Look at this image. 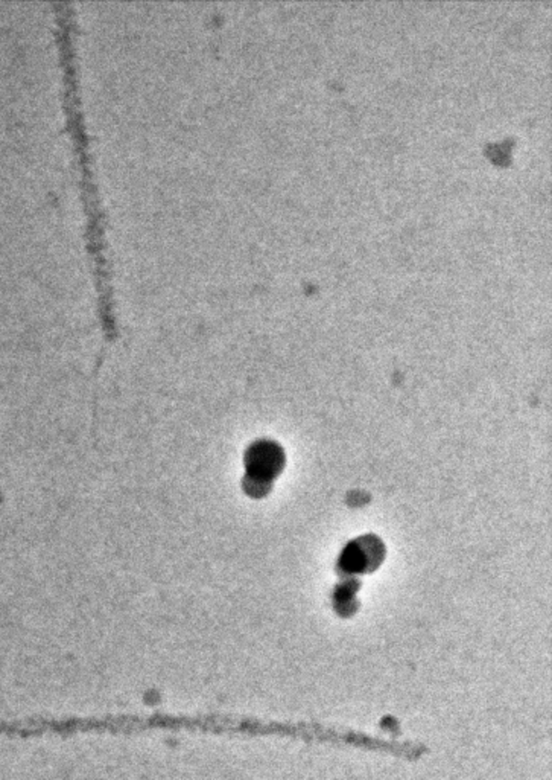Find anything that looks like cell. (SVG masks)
<instances>
[{
    "label": "cell",
    "instance_id": "cell-1",
    "mask_svg": "<svg viewBox=\"0 0 552 780\" xmlns=\"http://www.w3.org/2000/svg\"><path fill=\"white\" fill-rule=\"evenodd\" d=\"M244 465L245 476L242 479V488L246 496L255 499L268 496L285 465L282 447L268 439L255 441L245 451Z\"/></svg>",
    "mask_w": 552,
    "mask_h": 780
}]
</instances>
